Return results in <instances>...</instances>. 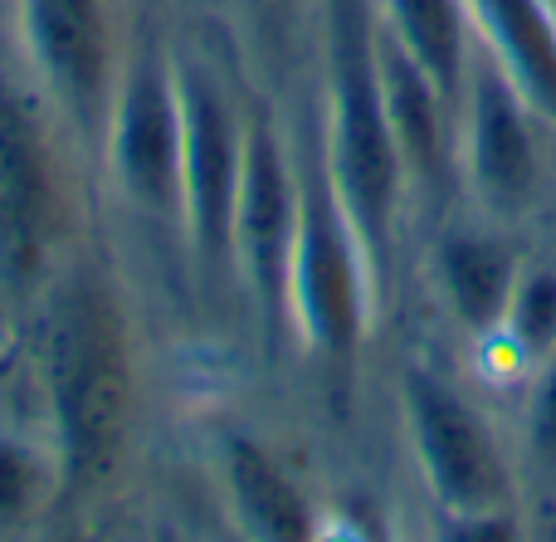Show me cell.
I'll use <instances>...</instances> for the list:
<instances>
[{
    "label": "cell",
    "instance_id": "obj_8",
    "mask_svg": "<svg viewBox=\"0 0 556 542\" xmlns=\"http://www.w3.org/2000/svg\"><path fill=\"white\" fill-rule=\"evenodd\" d=\"M68 244L64 156L45 117L0 88V293H35L49 283Z\"/></svg>",
    "mask_w": 556,
    "mask_h": 542
},
{
    "label": "cell",
    "instance_id": "obj_10",
    "mask_svg": "<svg viewBox=\"0 0 556 542\" xmlns=\"http://www.w3.org/2000/svg\"><path fill=\"white\" fill-rule=\"evenodd\" d=\"M542 117L528 108V98L503 78L493 59L469 68V88L459 103V156L469 191L489 215H518L538 196L542 181Z\"/></svg>",
    "mask_w": 556,
    "mask_h": 542
},
{
    "label": "cell",
    "instance_id": "obj_15",
    "mask_svg": "<svg viewBox=\"0 0 556 542\" xmlns=\"http://www.w3.org/2000/svg\"><path fill=\"white\" fill-rule=\"evenodd\" d=\"M376 20L401 39V49L434 78L450 108L459 113L469 88V10L464 0H376Z\"/></svg>",
    "mask_w": 556,
    "mask_h": 542
},
{
    "label": "cell",
    "instance_id": "obj_11",
    "mask_svg": "<svg viewBox=\"0 0 556 542\" xmlns=\"http://www.w3.org/2000/svg\"><path fill=\"white\" fill-rule=\"evenodd\" d=\"M215 475H220L225 514H230L235 533H244L254 542L323 538V514L303 494L293 469L254 436H240V430L220 436V445H215Z\"/></svg>",
    "mask_w": 556,
    "mask_h": 542
},
{
    "label": "cell",
    "instance_id": "obj_3",
    "mask_svg": "<svg viewBox=\"0 0 556 542\" xmlns=\"http://www.w3.org/2000/svg\"><path fill=\"white\" fill-rule=\"evenodd\" d=\"M381 313V289L366 250L327 181L323 156L298 166V235L288 254L283 323L298 332L303 352L327 367H352Z\"/></svg>",
    "mask_w": 556,
    "mask_h": 542
},
{
    "label": "cell",
    "instance_id": "obj_2",
    "mask_svg": "<svg viewBox=\"0 0 556 542\" xmlns=\"http://www.w3.org/2000/svg\"><path fill=\"white\" fill-rule=\"evenodd\" d=\"M317 156L327 166L337 201L352 220L376 289L386 299L395 264V225L410 166L391 133L376 78V0H332L327 20V113Z\"/></svg>",
    "mask_w": 556,
    "mask_h": 542
},
{
    "label": "cell",
    "instance_id": "obj_9",
    "mask_svg": "<svg viewBox=\"0 0 556 542\" xmlns=\"http://www.w3.org/2000/svg\"><path fill=\"white\" fill-rule=\"evenodd\" d=\"M298 235V166L278 137L274 113L250 108L244 117V176L235 205V274L264 318L283 323L288 254Z\"/></svg>",
    "mask_w": 556,
    "mask_h": 542
},
{
    "label": "cell",
    "instance_id": "obj_7",
    "mask_svg": "<svg viewBox=\"0 0 556 542\" xmlns=\"http://www.w3.org/2000/svg\"><path fill=\"white\" fill-rule=\"evenodd\" d=\"M98 162L142 220L181 235V88L176 49L137 29Z\"/></svg>",
    "mask_w": 556,
    "mask_h": 542
},
{
    "label": "cell",
    "instance_id": "obj_5",
    "mask_svg": "<svg viewBox=\"0 0 556 542\" xmlns=\"http://www.w3.org/2000/svg\"><path fill=\"white\" fill-rule=\"evenodd\" d=\"M15 35L45 103L98 156L137 45L127 0H15Z\"/></svg>",
    "mask_w": 556,
    "mask_h": 542
},
{
    "label": "cell",
    "instance_id": "obj_14",
    "mask_svg": "<svg viewBox=\"0 0 556 542\" xmlns=\"http://www.w3.org/2000/svg\"><path fill=\"white\" fill-rule=\"evenodd\" d=\"M522 279V264L489 230H444L434 244V283H440L459 328L493 338Z\"/></svg>",
    "mask_w": 556,
    "mask_h": 542
},
{
    "label": "cell",
    "instance_id": "obj_18",
    "mask_svg": "<svg viewBox=\"0 0 556 542\" xmlns=\"http://www.w3.org/2000/svg\"><path fill=\"white\" fill-rule=\"evenodd\" d=\"M528 450L542 469L556 475V348L538 357L532 371V396H528Z\"/></svg>",
    "mask_w": 556,
    "mask_h": 542
},
{
    "label": "cell",
    "instance_id": "obj_19",
    "mask_svg": "<svg viewBox=\"0 0 556 542\" xmlns=\"http://www.w3.org/2000/svg\"><path fill=\"white\" fill-rule=\"evenodd\" d=\"M552 10H556V0H552Z\"/></svg>",
    "mask_w": 556,
    "mask_h": 542
},
{
    "label": "cell",
    "instance_id": "obj_12",
    "mask_svg": "<svg viewBox=\"0 0 556 542\" xmlns=\"http://www.w3.org/2000/svg\"><path fill=\"white\" fill-rule=\"evenodd\" d=\"M469 29L547 127H556V10L552 0H464Z\"/></svg>",
    "mask_w": 556,
    "mask_h": 542
},
{
    "label": "cell",
    "instance_id": "obj_4",
    "mask_svg": "<svg viewBox=\"0 0 556 542\" xmlns=\"http://www.w3.org/2000/svg\"><path fill=\"white\" fill-rule=\"evenodd\" d=\"M401 416L410 455L440 518L459 538H518L513 475L493 426L430 367L401 371Z\"/></svg>",
    "mask_w": 556,
    "mask_h": 542
},
{
    "label": "cell",
    "instance_id": "obj_16",
    "mask_svg": "<svg viewBox=\"0 0 556 542\" xmlns=\"http://www.w3.org/2000/svg\"><path fill=\"white\" fill-rule=\"evenodd\" d=\"M64 514V465L54 440L0 426V538H20Z\"/></svg>",
    "mask_w": 556,
    "mask_h": 542
},
{
    "label": "cell",
    "instance_id": "obj_17",
    "mask_svg": "<svg viewBox=\"0 0 556 542\" xmlns=\"http://www.w3.org/2000/svg\"><path fill=\"white\" fill-rule=\"evenodd\" d=\"M493 338H503L532 367H538V357H547L556 348V274L522 269L508 313H503V328Z\"/></svg>",
    "mask_w": 556,
    "mask_h": 542
},
{
    "label": "cell",
    "instance_id": "obj_1",
    "mask_svg": "<svg viewBox=\"0 0 556 542\" xmlns=\"http://www.w3.org/2000/svg\"><path fill=\"white\" fill-rule=\"evenodd\" d=\"M39 377L49 401V440L64 465V508L88 504L117 475L132 426V338L117 279L74 264L39 308Z\"/></svg>",
    "mask_w": 556,
    "mask_h": 542
},
{
    "label": "cell",
    "instance_id": "obj_6",
    "mask_svg": "<svg viewBox=\"0 0 556 542\" xmlns=\"http://www.w3.org/2000/svg\"><path fill=\"white\" fill-rule=\"evenodd\" d=\"M181 88V240L205 279L235 269V205L244 176V108L201 54H176Z\"/></svg>",
    "mask_w": 556,
    "mask_h": 542
},
{
    "label": "cell",
    "instance_id": "obj_13",
    "mask_svg": "<svg viewBox=\"0 0 556 542\" xmlns=\"http://www.w3.org/2000/svg\"><path fill=\"white\" fill-rule=\"evenodd\" d=\"M376 78H381V103L405 152V166H410V181H434L444 156H450L454 108L381 20H376Z\"/></svg>",
    "mask_w": 556,
    "mask_h": 542
}]
</instances>
